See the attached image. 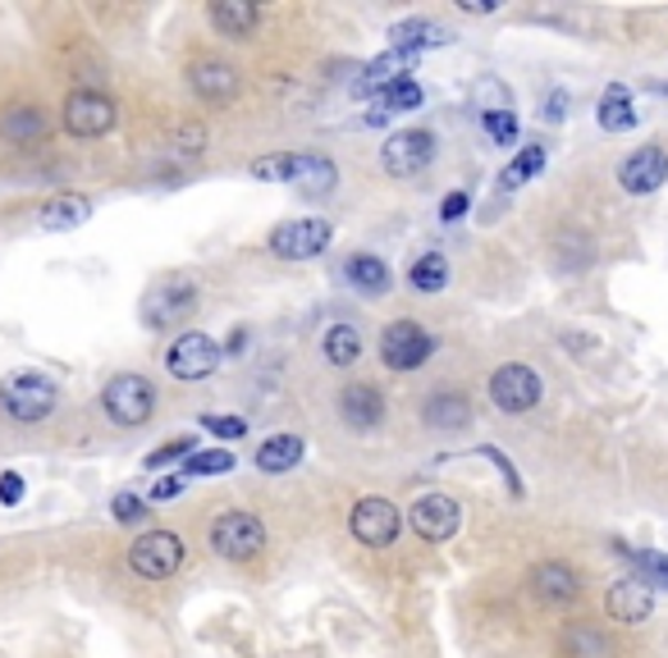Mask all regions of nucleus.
I'll list each match as a JSON object with an SVG mask.
<instances>
[{"mask_svg": "<svg viewBox=\"0 0 668 658\" xmlns=\"http://www.w3.org/2000/svg\"><path fill=\"white\" fill-rule=\"evenodd\" d=\"M252 179L298 188L307 198H325V192H334V183H340V165L330 156H312V151H280V156L252 161Z\"/></svg>", "mask_w": 668, "mask_h": 658, "instance_id": "nucleus-1", "label": "nucleus"}, {"mask_svg": "<svg viewBox=\"0 0 668 658\" xmlns=\"http://www.w3.org/2000/svg\"><path fill=\"white\" fill-rule=\"evenodd\" d=\"M55 403H60V389L42 371H14V375H6V384H0V412L19 425L47 421L55 412Z\"/></svg>", "mask_w": 668, "mask_h": 658, "instance_id": "nucleus-2", "label": "nucleus"}, {"mask_svg": "<svg viewBox=\"0 0 668 658\" xmlns=\"http://www.w3.org/2000/svg\"><path fill=\"white\" fill-rule=\"evenodd\" d=\"M101 407H105V416L115 421V425H146L152 421V412H156V384L146 379V375H133V371H124V375H115L101 389Z\"/></svg>", "mask_w": 668, "mask_h": 658, "instance_id": "nucleus-3", "label": "nucleus"}, {"mask_svg": "<svg viewBox=\"0 0 668 658\" xmlns=\"http://www.w3.org/2000/svg\"><path fill=\"white\" fill-rule=\"evenodd\" d=\"M183 558H189V545L174 530H146L129 545V567L142 580H170L183 567Z\"/></svg>", "mask_w": 668, "mask_h": 658, "instance_id": "nucleus-4", "label": "nucleus"}, {"mask_svg": "<svg viewBox=\"0 0 668 658\" xmlns=\"http://www.w3.org/2000/svg\"><path fill=\"white\" fill-rule=\"evenodd\" d=\"M348 530L357 545L366 549H389L398 530H403V513H398V503L381 498V494H366L353 503V513H348Z\"/></svg>", "mask_w": 668, "mask_h": 658, "instance_id": "nucleus-5", "label": "nucleus"}, {"mask_svg": "<svg viewBox=\"0 0 668 658\" xmlns=\"http://www.w3.org/2000/svg\"><path fill=\"white\" fill-rule=\"evenodd\" d=\"M211 549L230 563H252L266 549V522L256 513H225L211 526Z\"/></svg>", "mask_w": 668, "mask_h": 658, "instance_id": "nucleus-6", "label": "nucleus"}, {"mask_svg": "<svg viewBox=\"0 0 668 658\" xmlns=\"http://www.w3.org/2000/svg\"><path fill=\"white\" fill-rule=\"evenodd\" d=\"M198 312V284L193 280H161L152 293L142 297V321L152 330H179Z\"/></svg>", "mask_w": 668, "mask_h": 658, "instance_id": "nucleus-7", "label": "nucleus"}, {"mask_svg": "<svg viewBox=\"0 0 668 658\" xmlns=\"http://www.w3.org/2000/svg\"><path fill=\"white\" fill-rule=\"evenodd\" d=\"M220 343L211 338V334H202V330H189V334H179L170 347H165V371L174 375V379H189V384H198V379H211L215 371H220Z\"/></svg>", "mask_w": 668, "mask_h": 658, "instance_id": "nucleus-8", "label": "nucleus"}, {"mask_svg": "<svg viewBox=\"0 0 668 658\" xmlns=\"http://www.w3.org/2000/svg\"><path fill=\"white\" fill-rule=\"evenodd\" d=\"M334 239V224L330 220H284L271 229L266 247L280 256V261H312L330 247Z\"/></svg>", "mask_w": 668, "mask_h": 658, "instance_id": "nucleus-9", "label": "nucleus"}, {"mask_svg": "<svg viewBox=\"0 0 668 658\" xmlns=\"http://www.w3.org/2000/svg\"><path fill=\"white\" fill-rule=\"evenodd\" d=\"M115 101H110L105 92H92V88H79L64 97V129L73 138H101L115 129Z\"/></svg>", "mask_w": 668, "mask_h": 658, "instance_id": "nucleus-10", "label": "nucleus"}, {"mask_svg": "<svg viewBox=\"0 0 668 658\" xmlns=\"http://www.w3.org/2000/svg\"><path fill=\"white\" fill-rule=\"evenodd\" d=\"M431 161H435V133H426V129H403V133L385 138V146H381V165L394 179H413Z\"/></svg>", "mask_w": 668, "mask_h": 658, "instance_id": "nucleus-11", "label": "nucleus"}, {"mask_svg": "<svg viewBox=\"0 0 668 658\" xmlns=\"http://www.w3.org/2000/svg\"><path fill=\"white\" fill-rule=\"evenodd\" d=\"M431 353H435V338L417 321H394L381 334V362L389 371H417Z\"/></svg>", "mask_w": 668, "mask_h": 658, "instance_id": "nucleus-12", "label": "nucleus"}, {"mask_svg": "<svg viewBox=\"0 0 668 658\" xmlns=\"http://www.w3.org/2000/svg\"><path fill=\"white\" fill-rule=\"evenodd\" d=\"M490 398H495L499 412L523 416V412H532L540 403V375L532 366H523V362H508V366H499L490 375Z\"/></svg>", "mask_w": 668, "mask_h": 658, "instance_id": "nucleus-13", "label": "nucleus"}, {"mask_svg": "<svg viewBox=\"0 0 668 658\" xmlns=\"http://www.w3.org/2000/svg\"><path fill=\"white\" fill-rule=\"evenodd\" d=\"M407 522H413V530L426 539V545H444V539L458 535L463 508H458V498H449V494H422L413 503V513H407Z\"/></svg>", "mask_w": 668, "mask_h": 658, "instance_id": "nucleus-14", "label": "nucleus"}, {"mask_svg": "<svg viewBox=\"0 0 668 658\" xmlns=\"http://www.w3.org/2000/svg\"><path fill=\"white\" fill-rule=\"evenodd\" d=\"M605 613L623 627H637L655 613V590L646 586L641 576H627V580H614L609 595H605Z\"/></svg>", "mask_w": 668, "mask_h": 658, "instance_id": "nucleus-15", "label": "nucleus"}, {"mask_svg": "<svg viewBox=\"0 0 668 658\" xmlns=\"http://www.w3.org/2000/svg\"><path fill=\"white\" fill-rule=\"evenodd\" d=\"M618 183L632 192V198H646L659 183H668V151L664 146H641L637 156H627L618 165Z\"/></svg>", "mask_w": 668, "mask_h": 658, "instance_id": "nucleus-16", "label": "nucleus"}, {"mask_svg": "<svg viewBox=\"0 0 668 658\" xmlns=\"http://www.w3.org/2000/svg\"><path fill=\"white\" fill-rule=\"evenodd\" d=\"M532 590L540 604H554V608H564L581 595V576L568 567V563H540L532 571Z\"/></svg>", "mask_w": 668, "mask_h": 658, "instance_id": "nucleus-17", "label": "nucleus"}, {"mask_svg": "<svg viewBox=\"0 0 668 658\" xmlns=\"http://www.w3.org/2000/svg\"><path fill=\"white\" fill-rule=\"evenodd\" d=\"M88 220H92V202L83 192H60V198H51L37 211V224H42L47 234H69V229H83Z\"/></svg>", "mask_w": 668, "mask_h": 658, "instance_id": "nucleus-18", "label": "nucleus"}, {"mask_svg": "<svg viewBox=\"0 0 668 658\" xmlns=\"http://www.w3.org/2000/svg\"><path fill=\"white\" fill-rule=\"evenodd\" d=\"M189 83H193V92H198L202 101H234V92H239V69L225 64V60H198V64L189 69Z\"/></svg>", "mask_w": 668, "mask_h": 658, "instance_id": "nucleus-19", "label": "nucleus"}, {"mask_svg": "<svg viewBox=\"0 0 668 658\" xmlns=\"http://www.w3.org/2000/svg\"><path fill=\"white\" fill-rule=\"evenodd\" d=\"M413 64H417V55H407V51H385L381 60H371V64L362 69L357 92H362V97H381V92H389L394 83H403Z\"/></svg>", "mask_w": 668, "mask_h": 658, "instance_id": "nucleus-20", "label": "nucleus"}, {"mask_svg": "<svg viewBox=\"0 0 668 658\" xmlns=\"http://www.w3.org/2000/svg\"><path fill=\"white\" fill-rule=\"evenodd\" d=\"M340 416L353 425V431H371V425H381L385 416V398L376 384H348L340 394Z\"/></svg>", "mask_w": 668, "mask_h": 658, "instance_id": "nucleus-21", "label": "nucleus"}, {"mask_svg": "<svg viewBox=\"0 0 668 658\" xmlns=\"http://www.w3.org/2000/svg\"><path fill=\"white\" fill-rule=\"evenodd\" d=\"M431 47H449V32L431 19H403L389 28V51H407V55H422Z\"/></svg>", "mask_w": 668, "mask_h": 658, "instance_id": "nucleus-22", "label": "nucleus"}, {"mask_svg": "<svg viewBox=\"0 0 668 658\" xmlns=\"http://www.w3.org/2000/svg\"><path fill=\"white\" fill-rule=\"evenodd\" d=\"M344 280L362 293V297H385L389 293V284H394V275H389V265L381 261V256H371V252H357V256H348V265H344Z\"/></svg>", "mask_w": 668, "mask_h": 658, "instance_id": "nucleus-23", "label": "nucleus"}, {"mask_svg": "<svg viewBox=\"0 0 668 658\" xmlns=\"http://www.w3.org/2000/svg\"><path fill=\"white\" fill-rule=\"evenodd\" d=\"M303 453H307V444L298 439V435H271V439H262V448H256V472H266V476H284V472H293L303 462Z\"/></svg>", "mask_w": 668, "mask_h": 658, "instance_id": "nucleus-24", "label": "nucleus"}, {"mask_svg": "<svg viewBox=\"0 0 668 658\" xmlns=\"http://www.w3.org/2000/svg\"><path fill=\"white\" fill-rule=\"evenodd\" d=\"M256 19H262V10H256L252 0H215V6H211V23L225 32V37H234V42L252 37Z\"/></svg>", "mask_w": 668, "mask_h": 658, "instance_id": "nucleus-25", "label": "nucleus"}, {"mask_svg": "<svg viewBox=\"0 0 668 658\" xmlns=\"http://www.w3.org/2000/svg\"><path fill=\"white\" fill-rule=\"evenodd\" d=\"M564 658H618V649L600 627L573 622V627H564Z\"/></svg>", "mask_w": 668, "mask_h": 658, "instance_id": "nucleus-26", "label": "nucleus"}, {"mask_svg": "<svg viewBox=\"0 0 668 658\" xmlns=\"http://www.w3.org/2000/svg\"><path fill=\"white\" fill-rule=\"evenodd\" d=\"M47 133V114L37 105H10L6 114H0V138L14 142V146H28Z\"/></svg>", "mask_w": 668, "mask_h": 658, "instance_id": "nucleus-27", "label": "nucleus"}, {"mask_svg": "<svg viewBox=\"0 0 668 658\" xmlns=\"http://www.w3.org/2000/svg\"><path fill=\"white\" fill-rule=\"evenodd\" d=\"M422 416L435 431H463V425H472V403L463 394H431Z\"/></svg>", "mask_w": 668, "mask_h": 658, "instance_id": "nucleus-28", "label": "nucleus"}, {"mask_svg": "<svg viewBox=\"0 0 668 658\" xmlns=\"http://www.w3.org/2000/svg\"><path fill=\"white\" fill-rule=\"evenodd\" d=\"M325 362L340 366V371L357 366L362 362V330L357 325H330L325 330Z\"/></svg>", "mask_w": 668, "mask_h": 658, "instance_id": "nucleus-29", "label": "nucleus"}, {"mask_svg": "<svg viewBox=\"0 0 668 658\" xmlns=\"http://www.w3.org/2000/svg\"><path fill=\"white\" fill-rule=\"evenodd\" d=\"M596 120L605 133H627V129H637V110H632V97H627V88H609L600 110H596Z\"/></svg>", "mask_w": 668, "mask_h": 658, "instance_id": "nucleus-30", "label": "nucleus"}, {"mask_svg": "<svg viewBox=\"0 0 668 658\" xmlns=\"http://www.w3.org/2000/svg\"><path fill=\"white\" fill-rule=\"evenodd\" d=\"M407 284H413L417 293H439L444 284H449V261H444L439 252H426L413 261V270H407Z\"/></svg>", "mask_w": 668, "mask_h": 658, "instance_id": "nucleus-31", "label": "nucleus"}, {"mask_svg": "<svg viewBox=\"0 0 668 658\" xmlns=\"http://www.w3.org/2000/svg\"><path fill=\"white\" fill-rule=\"evenodd\" d=\"M540 170H545V146H536V142H532V146H523V151H517V156L508 161V170L499 174V188H504V192H513V188H523L527 179H536Z\"/></svg>", "mask_w": 668, "mask_h": 658, "instance_id": "nucleus-32", "label": "nucleus"}, {"mask_svg": "<svg viewBox=\"0 0 668 658\" xmlns=\"http://www.w3.org/2000/svg\"><path fill=\"white\" fill-rule=\"evenodd\" d=\"M234 472V453L230 448H202L183 462V476H225Z\"/></svg>", "mask_w": 668, "mask_h": 658, "instance_id": "nucleus-33", "label": "nucleus"}, {"mask_svg": "<svg viewBox=\"0 0 668 658\" xmlns=\"http://www.w3.org/2000/svg\"><path fill=\"white\" fill-rule=\"evenodd\" d=\"M623 554L641 567L646 586H664V590H668V558H664V554H655V549H623Z\"/></svg>", "mask_w": 668, "mask_h": 658, "instance_id": "nucleus-34", "label": "nucleus"}, {"mask_svg": "<svg viewBox=\"0 0 668 658\" xmlns=\"http://www.w3.org/2000/svg\"><path fill=\"white\" fill-rule=\"evenodd\" d=\"M417 105H422V88H417L413 79H403V83H394L389 92H381V110H385V114H394V110L403 114V110H417Z\"/></svg>", "mask_w": 668, "mask_h": 658, "instance_id": "nucleus-35", "label": "nucleus"}, {"mask_svg": "<svg viewBox=\"0 0 668 658\" xmlns=\"http://www.w3.org/2000/svg\"><path fill=\"white\" fill-rule=\"evenodd\" d=\"M480 124H486V133L499 142V146H513L517 138V120H513V110H495V114H480Z\"/></svg>", "mask_w": 668, "mask_h": 658, "instance_id": "nucleus-36", "label": "nucleus"}, {"mask_svg": "<svg viewBox=\"0 0 668 658\" xmlns=\"http://www.w3.org/2000/svg\"><path fill=\"white\" fill-rule=\"evenodd\" d=\"M198 453V439H189V435H179V439H170L165 448H156L152 457H146V467H165V462H179V457H193Z\"/></svg>", "mask_w": 668, "mask_h": 658, "instance_id": "nucleus-37", "label": "nucleus"}, {"mask_svg": "<svg viewBox=\"0 0 668 658\" xmlns=\"http://www.w3.org/2000/svg\"><path fill=\"white\" fill-rule=\"evenodd\" d=\"M110 513H115L120 526H138L146 517V503L138 494H115V503H110Z\"/></svg>", "mask_w": 668, "mask_h": 658, "instance_id": "nucleus-38", "label": "nucleus"}, {"mask_svg": "<svg viewBox=\"0 0 668 658\" xmlns=\"http://www.w3.org/2000/svg\"><path fill=\"white\" fill-rule=\"evenodd\" d=\"M202 431L215 435V439H243L247 425H243L239 416H202Z\"/></svg>", "mask_w": 668, "mask_h": 658, "instance_id": "nucleus-39", "label": "nucleus"}, {"mask_svg": "<svg viewBox=\"0 0 668 658\" xmlns=\"http://www.w3.org/2000/svg\"><path fill=\"white\" fill-rule=\"evenodd\" d=\"M206 146V129L202 124H183L174 133V151H183V156H198V151Z\"/></svg>", "mask_w": 668, "mask_h": 658, "instance_id": "nucleus-40", "label": "nucleus"}, {"mask_svg": "<svg viewBox=\"0 0 668 658\" xmlns=\"http://www.w3.org/2000/svg\"><path fill=\"white\" fill-rule=\"evenodd\" d=\"M183 485H189V476H183V472H174V476H161V480L152 485V503H165V498H179V494H183Z\"/></svg>", "mask_w": 668, "mask_h": 658, "instance_id": "nucleus-41", "label": "nucleus"}, {"mask_svg": "<svg viewBox=\"0 0 668 658\" xmlns=\"http://www.w3.org/2000/svg\"><path fill=\"white\" fill-rule=\"evenodd\" d=\"M19 498H23V476H19V472H0V503H6V508H14Z\"/></svg>", "mask_w": 668, "mask_h": 658, "instance_id": "nucleus-42", "label": "nucleus"}, {"mask_svg": "<svg viewBox=\"0 0 668 658\" xmlns=\"http://www.w3.org/2000/svg\"><path fill=\"white\" fill-rule=\"evenodd\" d=\"M467 206H472V202H467V192H449V198H444V206H439V215L454 224V220H463V215H467Z\"/></svg>", "mask_w": 668, "mask_h": 658, "instance_id": "nucleus-43", "label": "nucleus"}, {"mask_svg": "<svg viewBox=\"0 0 668 658\" xmlns=\"http://www.w3.org/2000/svg\"><path fill=\"white\" fill-rule=\"evenodd\" d=\"M564 114H568V92H554L549 105H545V120H549V124H559Z\"/></svg>", "mask_w": 668, "mask_h": 658, "instance_id": "nucleus-44", "label": "nucleus"}, {"mask_svg": "<svg viewBox=\"0 0 668 658\" xmlns=\"http://www.w3.org/2000/svg\"><path fill=\"white\" fill-rule=\"evenodd\" d=\"M463 10L467 14H495L499 6H495V0H463Z\"/></svg>", "mask_w": 668, "mask_h": 658, "instance_id": "nucleus-45", "label": "nucleus"}]
</instances>
